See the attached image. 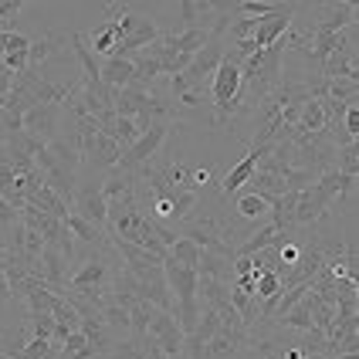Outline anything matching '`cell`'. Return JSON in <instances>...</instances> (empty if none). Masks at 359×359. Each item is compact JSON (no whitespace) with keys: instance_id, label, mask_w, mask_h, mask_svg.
Returning <instances> with one entry per match:
<instances>
[{"instance_id":"6da1fadb","label":"cell","mask_w":359,"mask_h":359,"mask_svg":"<svg viewBox=\"0 0 359 359\" xmlns=\"http://www.w3.org/2000/svg\"><path fill=\"white\" fill-rule=\"evenodd\" d=\"M99 251H109V248H95L88 258H81L79 264H72V278H68V288L81 295L85 302H92L95 309H99V302L109 295V288H112V278H116V268L119 264H112V261L99 255Z\"/></svg>"},{"instance_id":"7a4b0ae2","label":"cell","mask_w":359,"mask_h":359,"mask_svg":"<svg viewBox=\"0 0 359 359\" xmlns=\"http://www.w3.org/2000/svg\"><path fill=\"white\" fill-rule=\"evenodd\" d=\"M170 133H173V122H153L146 133H142L140 140L133 142L126 153L119 156V163H116V170H126V173H136L142 163H149L156 153L163 149V142L170 140Z\"/></svg>"},{"instance_id":"3957f363","label":"cell","mask_w":359,"mask_h":359,"mask_svg":"<svg viewBox=\"0 0 359 359\" xmlns=\"http://www.w3.org/2000/svg\"><path fill=\"white\" fill-rule=\"evenodd\" d=\"M72 214H79L81 220H88L92 227L105 231L109 227V207H105V197H102V180H81L79 194H75V203H72Z\"/></svg>"},{"instance_id":"277c9868","label":"cell","mask_w":359,"mask_h":359,"mask_svg":"<svg viewBox=\"0 0 359 359\" xmlns=\"http://www.w3.org/2000/svg\"><path fill=\"white\" fill-rule=\"evenodd\" d=\"M65 126V102H41L34 109L24 112V129L41 142H55Z\"/></svg>"},{"instance_id":"5b68a950","label":"cell","mask_w":359,"mask_h":359,"mask_svg":"<svg viewBox=\"0 0 359 359\" xmlns=\"http://www.w3.org/2000/svg\"><path fill=\"white\" fill-rule=\"evenodd\" d=\"M268 153H271V146H251V149H248V153L234 163V170L224 177V183H220V194H224V197H238L241 190H244V183L255 177L258 163L264 160Z\"/></svg>"},{"instance_id":"8992f818","label":"cell","mask_w":359,"mask_h":359,"mask_svg":"<svg viewBox=\"0 0 359 359\" xmlns=\"http://www.w3.org/2000/svg\"><path fill=\"white\" fill-rule=\"evenodd\" d=\"M163 275H166V285H170L173 302H194L197 299V271L177 264V261L170 258V251H166V258H163Z\"/></svg>"},{"instance_id":"52a82bcc","label":"cell","mask_w":359,"mask_h":359,"mask_svg":"<svg viewBox=\"0 0 359 359\" xmlns=\"http://www.w3.org/2000/svg\"><path fill=\"white\" fill-rule=\"evenodd\" d=\"M149 336L160 342L163 356H180L183 353V342H187V336H183V329H180L173 312H156V319L149 325Z\"/></svg>"},{"instance_id":"ba28073f","label":"cell","mask_w":359,"mask_h":359,"mask_svg":"<svg viewBox=\"0 0 359 359\" xmlns=\"http://www.w3.org/2000/svg\"><path fill=\"white\" fill-rule=\"evenodd\" d=\"M119 156H122V149L116 146V140L105 136V133H99V136L92 140V146H88L81 166H88V170H95V173H109V170L119 163Z\"/></svg>"},{"instance_id":"9c48e42d","label":"cell","mask_w":359,"mask_h":359,"mask_svg":"<svg viewBox=\"0 0 359 359\" xmlns=\"http://www.w3.org/2000/svg\"><path fill=\"white\" fill-rule=\"evenodd\" d=\"M356 18H359L356 4L342 0V4H329V7L316 11V27L319 31H346V27L356 24Z\"/></svg>"},{"instance_id":"30bf717a","label":"cell","mask_w":359,"mask_h":359,"mask_svg":"<svg viewBox=\"0 0 359 359\" xmlns=\"http://www.w3.org/2000/svg\"><path fill=\"white\" fill-rule=\"evenodd\" d=\"M292 20H295V14H275V18H258V24H255V44L258 48H271L275 41H281L285 34H288V27H292Z\"/></svg>"},{"instance_id":"8fae6325","label":"cell","mask_w":359,"mask_h":359,"mask_svg":"<svg viewBox=\"0 0 359 359\" xmlns=\"http://www.w3.org/2000/svg\"><path fill=\"white\" fill-rule=\"evenodd\" d=\"M244 187H248L244 194H255V197H264L268 203H271L275 197H285V194H288L285 180L275 177V173H264V170H255V177L248 180Z\"/></svg>"},{"instance_id":"7c38bea8","label":"cell","mask_w":359,"mask_h":359,"mask_svg":"<svg viewBox=\"0 0 359 359\" xmlns=\"http://www.w3.org/2000/svg\"><path fill=\"white\" fill-rule=\"evenodd\" d=\"M197 275L200 278H217L224 285L234 281V264L227 258H220L214 251H200V264H197Z\"/></svg>"},{"instance_id":"4fadbf2b","label":"cell","mask_w":359,"mask_h":359,"mask_svg":"<svg viewBox=\"0 0 359 359\" xmlns=\"http://www.w3.org/2000/svg\"><path fill=\"white\" fill-rule=\"evenodd\" d=\"M322 129H329V116H325V109L319 105V99H309L299 112L295 133H299V136H312V133H322Z\"/></svg>"},{"instance_id":"5bb4252c","label":"cell","mask_w":359,"mask_h":359,"mask_svg":"<svg viewBox=\"0 0 359 359\" xmlns=\"http://www.w3.org/2000/svg\"><path fill=\"white\" fill-rule=\"evenodd\" d=\"M68 44H72L75 58L81 61L85 81H102V65L95 61V55H92V48H88V38H85V34H68Z\"/></svg>"},{"instance_id":"9a60e30c","label":"cell","mask_w":359,"mask_h":359,"mask_svg":"<svg viewBox=\"0 0 359 359\" xmlns=\"http://www.w3.org/2000/svg\"><path fill=\"white\" fill-rule=\"evenodd\" d=\"M102 81H105L109 88L122 92V88L133 81V61L129 58H105L102 61Z\"/></svg>"},{"instance_id":"2e32d148","label":"cell","mask_w":359,"mask_h":359,"mask_svg":"<svg viewBox=\"0 0 359 359\" xmlns=\"http://www.w3.org/2000/svg\"><path fill=\"white\" fill-rule=\"evenodd\" d=\"M27 203L31 207H38V210H44V214H51V217H58V220H65L72 210H68V203L51 190V187H41V190H34L31 197H27Z\"/></svg>"},{"instance_id":"e0dca14e","label":"cell","mask_w":359,"mask_h":359,"mask_svg":"<svg viewBox=\"0 0 359 359\" xmlns=\"http://www.w3.org/2000/svg\"><path fill=\"white\" fill-rule=\"evenodd\" d=\"M322 92L329 99L342 102V105H356L359 102V81L353 79H322Z\"/></svg>"},{"instance_id":"ac0fdd59","label":"cell","mask_w":359,"mask_h":359,"mask_svg":"<svg viewBox=\"0 0 359 359\" xmlns=\"http://www.w3.org/2000/svg\"><path fill=\"white\" fill-rule=\"evenodd\" d=\"M160 173H163V180H166L173 190H194V187H190V173H194V166H190V163L166 160V163H160Z\"/></svg>"},{"instance_id":"d6986e66","label":"cell","mask_w":359,"mask_h":359,"mask_svg":"<svg viewBox=\"0 0 359 359\" xmlns=\"http://www.w3.org/2000/svg\"><path fill=\"white\" fill-rule=\"evenodd\" d=\"M156 305H149V302L136 299L133 302V309H129V319H133V332L129 336H146L149 332V325H153V319H156Z\"/></svg>"},{"instance_id":"ffe728a7","label":"cell","mask_w":359,"mask_h":359,"mask_svg":"<svg viewBox=\"0 0 359 359\" xmlns=\"http://www.w3.org/2000/svg\"><path fill=\"white\" fill-rule=\"evenodd\" d=\"M27 339H48L51 342V332H55V316L51 312H41V316H34V312H27V322H24V329H20Z\"/></svg>"},{"instance_id":"44dd1931","label":"cell","mask_w":359,"mask_h":359,"mask_svg":"<svg viewBox=\"0 0 359 359\" xmlns=\"http://www.w3.org/2000/svg\"><path fill=\"white\" fill-rule=\"evenodd\" d=\"M332 170H336V173H346V177H356L359 173V146L356 142H342V146H336Z\"/></svg>"},{"instance_id":"7402d4cb","label":"cell","mask_w":359,"mask_h":359,"mask_svg":"<svg viewBox=\"0 0 359 359\" xmlns=\"http://www.w3.org/2000/svg\"><path fill=\"white\" fill-rule=\"evenodd\" d=\"M112 140H116V146H119L122 153L133 146V142L142 136V129L136 126V119H122V116H116V126H112V133H109Z\"/></svg>"},{"instance_id":"603a6c76","label":"cell","mask_w":359,"mask_h":359,"mask_svg":"<svg viewBox=\"0 0 359 359\" xmlns=\"http://www.w3.org/2000/svg\"><path fill=\"white\" fill-rule=\"evenodd\" d=\"M170 258L177 261V264H183V268H194V271H197L200 248L190 238H177V241H173V248H170Z\"/></svg>"},{"instance_id":"cb8c5ba5","label":"cell","mask_w":359,"mask_h":359,"mask_svg":"<svg viewBox=\"0 0 359 359\" xmlns=\"http://www.w3.org/2000/svg\"><path fill=\"white\" fill-rule=\"evenodd\" d=\"M55 299H58V292H51V288H44V285H38V288H31L27 292V312H34V316H41V312H51L55 309Z\"/></svg>"},{"instance_id":"d4e9b609","label":"cell","mask_w":359,"mask_h":359,"mask_svg":"<svg viewBox=\"0 0 359 359\" xmlns=\"http://www.w3.org/2000/svg\"><path fill=\"white\" fill-rule=\"evenodd\" d=\"M238 214L244 220H258L268 214V200L264 197H255V194H241L238 197Z\"/></svg>"},{"instance_id":"484cf974","label":"cell","mask_w":359,"mask_h":359,"mask_svg":"<svg viewBox=\"0 0 359 359\" xmlns=\"http://www.w3.org/2000/svg\"><path fill=\"white\" fill-rule=\"evenodd\" d=\"M197 197H200L197 190H177V194H173V220H177V224L197 210Z\"/></svg>"},{"instance_id":"4316f807","label":"cell","mask_w":359,"mask_h":359,"mask_svg":"<svg viewBox=\"0 0 359 359\" xmlns=\"http://www.w3.org/2000/svg\"><path fill=\"white\" fill-rule=\"evenodd\" d=\"M48 349H51V342H48V339H31L14 359H44V356H48Z\"/></svg>"},{"instance_id":"83f0119b","label":"cell","mask_w":359,"mask_h":359,"mask_svg":"<svg viewBox=\"0 0 359 359\" xmlns=\"http://www.w3.org/2000/svg\"><path fill=\"white\" fill-rule=\"evenodd\" d=\"M342 133H346L349 140H356L359 136V105H353V109L342 116Z\"/></svg>"},{"instance_id":"f1b7e54d","label":"cell","mask_w":359,"mask_h":359,"mask_svg":"<svg viewBox=\"0 0 359 359\" xmlns=\"http://www.w3.org/2000/svg\"><path fill=\"white\" fill-rule=\"evenodd\" d=\"M210 170H214V166H194V173H190V187H194L197 194L207 187V183H210V180H214V173H210Z\"/></svg>"},{"instance_id":"f546056e","label":"cell","mask_w":359,"mask_h":359,"mask_svg":"<svg viewBox=\"0 0 359 359\" xmlns=\"http://www.w3.org/2000/svg\"><path fill=\"white\" fill-rule=\"evenodd\" d=\"M153 210H156V217L166 224V220H173V200H153Z\"/></svg>"},{"instance_id":"4dcf8cb0","label":"cell","mask_w":359,"mask_h":359,"mask_svg":"<svg viewBox=\"0 0 359 359\" xmlns=\"http://www.w3.org/2000/svg\"><path fill=\"white\" fill-rule=\"evenodd\" d=\"M0 302H11V285H7L4 275H0Z\"/></svg>"},{"instance_id":"1f68e13d","label":"cell","mask_w":359,"mask_h":359,"mask_svg":"<svg viewBox=\"0 0 359 359\" xmlns=\"http://www.w3.org/2000/svg\"><path fill=\"white\" fill-rule=\"evenodd\" d=\"M44 359H72V356H68L65 349H48V356H44Z\"/></svg>"},{"instance_id":"d6a6232c","label":"cell","mask_w":359,"mask_h":359,"mask_svg":"<svg viewBox=\"0 0 359 359\" xmlns=\"http://www.w3.org/2000/svg\"><path fill=\"white\" fill-rule=\"evenodd\" d=\"M163 359H187V353H180V356H163Z\"/></svg>"},{"instance_id":"836d02e7","label":"cell","mask_w":359,"mask_h":359,"mask_svg":"<svg viewBox=\"0 0 359 359\" xmlns=\"http://www.w3.org/2000/svg\"><path fill=\"white\" fill-rule=\"evenodd\" d=\"M302 359H329V356H302Z\"/></svg>"}]
</instances>
